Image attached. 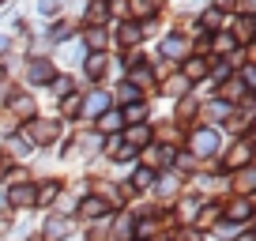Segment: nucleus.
Returning a JSON list of instances; mask_svg holds the SVG:
<instances>
[{
  "label": "nucleus",
  "mask_w": 256,
  "mask_h": 241,
  "mask_svg": "<svg viewBox=\"0 0 256 241\" xmlns=\"http://www.w3.org/2000/svg\"><path fill=\"white\" fill-rule=\"evenodd\" d=\"M184 151L196 162L218 158V151H222V132L211 128V124H196V128H188V147H184Z\"/></svg>",
  "instance_id": "nucleus-1"
},
{
  "label": "nucleus",
  "mask_w": 256,
  "mask_h": 241,
  "mask_svg": "<svg viewBox=\"0 0 256 241\" xmlns=\"http://www.w3.org/2000/svg\"><path fill=\"white\" fill-rule=\"evenodd\" d=\"M19 128H23V136L30 140L34 151H38V147H53L56 140H60V120H56V117H49V120L34 117L30 124H19Z\"/></svg>",
  "instance_id": "nucleus-2"
},
{
  "label": "nucleus",
  "mask_w": 256,
  "mask_h": 241,
  "mask_svg": "<svg viewBox=\"0 0 256 241\" xmlns=\"http://www.w3.org/2000/svg\"><path fill=\"white\" fill-rule=\"evenodd\" d=\"M158 56L162 60H174V64H184L192 56V42L181 30H166V38L158 42Z\"/></svg>",
  "instance_id": "nucleus-3"
},
{
  "label": "nucleus",
  "mask_w": 256,
  "mask_h": 241,
  "mask_svg": "<svg viewBox=\"0 0 256 241\" xmlns=\"http://www.w3.org/2000/svg\"><path fill=\"white\" fill-rule=\"evenodd\" d=\"M252 166V144L248 140H238V144L230 147V151L222 154V162H218V174H241V170Z\"/></svg>",
  "instance_id": "nucleus-4"
},
{
  "label": "nucleus",
  "mask_w": 256,
  "mask_h": 241,
  "mask_svg": "<svg viewBox=\"0 0 256 241\" xmlns=\"http://www.w3.org/2000/svg\"><path fill=\"white\" fill-rule=\"evenodd\" d=\"M8 113L19 124H30V120L38 117V98H34L30 90H12L8 94Z\"/></svg>",
  "instance_id": "nucleus-5"
},
{
  "label": "nucleus",
  "mask_w": 256,
  "mask_h": 241,
  "mask_svg": "<svg viewBox=\"0 0 256 241\" xmlns=\"http://www.w3.org/2000/svg\"><path fill=\"white\" fill-rule=\"evenodd\" d=\"M72 230H76L72 215H56V211H53V215H46V222H42L38 241H68Z\"/></svg>",
  "instance_id": "nucleus-6"
},
{
  "label": "nucleus",
  "mask_w": 256,
  "mask_h": 241,
  "mask_svg": "<svg viewBox=\"0 0 256 241\" xmlns=\"http://www.w3.org/2000/svg\"><path fill=\"white\" fill-rule=\"evenodd\" d=\"M56 76L53 56H26V83L30 87H49Z\"/></svg>",
  "instance_id": "nucleus-7"
},
{
  "label": "nucleus",
  "mask_w": 256,
  "mask_h": 241,
  "mask_svg": "<svg viewBox=\"0 0 256 241\" xmlns=\"http://www.w3.org/2000/svg\"><path fill=\"white\" fill-rule=\"evenodd\" d=\"M106 110H113V98L106 87H94V90H87V98H80V117H87V120H98Z\"/></svg>",
  "instance_id": "nucleus-8"
},
{
  "label": "nucleus",
  "mask_w": 256,
  "mask_h": 241,
  "mask_svg": "<svg viewBox=\"0 0 256 241\" xmlns=\"http://www.w3.org/2000/svg\"><path fill=\"white\" fill-rule=\"evenodd\" d=\"M80 68H83V76H87V83L106 87V76H110V53H87Z\"/></svg>",
  "instance_id": "nucleus-9"
},
{
  "label": "nucleus",
  "mask_w": 256,
  "mask_h": 241,
  "mask_svg": "<svg viewBox=\"0 0 256 241\" xmlns=\"http://www.w3.org/2000/svg\"><path fill=\"white\" fill-rule=\"evenodd\" d=\"M60 196H64V181H60V177L34 181V208H53Z\"/></svg>",
  "instance_id": "nucleus-10"
},
{
  "label": "nucleus",
  "mask_w": 256,
  "mask_h": 241,
  "mask_svg": "<svg viewBox=\"0 0 256 241\" xmlns=\"http://www.w3.org/2000/svg\"><path fill=\"white\" fill-rule=\"evenodd\" d=\"M4 204L16 211H34V181H19V185L4 188Z\"/></svg>",
  "instance_id": "nucleus-11"
},
{
  "label": "nucleus",
  "mask_w": 256,
  "mask_h": 241,
  "mask_svg": "<svg viewBox=\"0 0 256 241\" xmlns=\"http://www.w3.org/2000/svg\"><path fill=\"white\" fill-rule=\"evenodd\" d=\"M110 215H113V208L98 192H87L80 200V218H83V222H102V218H110Z\"/></svg>",
  "instance_id": "nucleus-12"
},
{
  "label": "nucleus",
  "mask_w": 256,
  "mask_h": 241,
  "mask_svg": "<svg viewBox=\"0 0 256 241\" xmlns=\"http://www.w3.org/2000/svg\"><path fill=\"white\" fill-rule=\"evenodd\" d=\"M110 42H113L110 26H83V38H80L83 53H110Z\"/></svg>",
  "instance_id": "nucleus-13"
},
{
  "label": "nucleus",
  "mask_w": 256,
  "mask_h": 241,
  "mask_svg": "<svg viewBox=\"0 0 256 241\" xmlns=\"http://www.w3.org/2000/svg\"><path fill=\"white\" fill-rule=\"evenodd\" d=\"M248 218H252V200H248V196H234V200L222 208V222L226 226H245Z\"/></svg>",
  "instance_id": "nucleus-14"
},
{
  "label": "nucleus",
  "mask_w": 256,
  "mask_h": 241,
  "mask_svg": "<svg viewBox=\"0 0 256 241\" xmlns=\"http://www.w3.org/2000/svg\"><path fill=\"white\" fill-rule=\"evenodd\" d=\"M120 140H124L128 147H136V151L151 147V144H154V120H144V124H128V128L120 132Z\"/></svg>",
  "instance_id": "nucleus-15"
},
{
  "label": "nucleus",
  "mask_w": 256,
  "mask_h": 241,
  "mask_svg": "<svg viewBox=\"0 0 256 241\" xmlns=\"http://www.w3.org/2000/svg\"><path fill=\"white\" fill-rule=\"evenodd\" d=\"M200 110H204V117L211 120V128H215V124H226V120L234 117V110H238V106H230L226 98H218V94H215V98H208Z\"/></svg>",
  "instance_id": "nucleus-16"
},
{
  "label": "nucleus",
  "mask_w": 256,
  "mask_h": 241,
  "mask_svg": "<svg viewBox=\"0 0 256 241\" xmlns=\"http://www.w3.org/2000/svg\"><path fill=\"white\" fill-rule=\"evenodd\" d=\"M154 196H158V200L162 204H177V196H181V177H177V174H158V181H154Z\"/></svg>",
  "instance_id": "nucleus-17"
},
{
  "label": "nucleus",
  "mask_w": 256,
  "mask_h": 241,
  "mask_svg": "<svg viewBox=\"0 0 256 241\" xmlns=\"http://www.w3.org/2000/svg\"><path fill=\"white\" fill-rule=\"evenodd\" d=\"M106 23H110V0H87L83 26H106Z\"/></svg>",
  "instance_id": "nucleus-18"
},
{
  "label": "nucleus",
  "mask_w": 256,
  "mask_h": 241,
  "mask_svg": "<svg viewBox=\"0 0 256 241\" xmlns=\"http://www.w3.org/2000/svg\"><path fill=\"white\" fill-rule=\"evenodd\" d=\"M192 90V83L184 80L181 72H166V80H162V87H158V94L162 98H184Z\"/></svg>",
  "instance_id": "nucleus-19"
},
{
  "label": "nucleus",
  "mask_w": 256,
  "mask_h": 241,
  "mask_svg": "<svg viewBox=\"0 0 256 241\" xmlns=\"http://www.w3.org/2000/svg\"><path fill=\"white\" fill-rule=\"evenodd\" d=\"M94 132H98V136H120V132H124V117H120V110H106L102 117L94 120Z\"/></svg>",
  "instance_id": "nucleus-20"
},
{
  "label": "nucleus",
  "mask_w": 256,
  "mask_h": 241,
  "mask_svg": "<svg viewBox=\"0 0 256 241\" xmlns=\"http://www.w3.org/2000/svg\"><path fill=\"white\" fill-rule=\"evenodd\" d=\"M218 222H222V204H215V200H211V204H200V211H196V230H211V226H218Z\"/></svg>",
  "instance_id": "nucleus-21"
},
{
  "label": "nucleus",
  "mask_w": 256,
  "mask_h": 241,
  "mask_svg": "<svg viewBox=\"0 0 256 241\" xmlns=\"http://www.w3.org/2000/svg\"><path fill=\"white\" fill-rule=\"evenodd\" d=\"M0 151L12 154V158H26L34 147H30V140L23 136V128H19V132H8V140H4V147H0Z\"/></svg>",
  "instance_id": "nucleus-22"
},
{
  "label": "nucleus",
  "mask_w": 256,
  "mask_h": 241,
  "mask_svg": "<svg viewBox=\"0 0 256 241\" xmlns=\"http://www.w3.org/2000/svg\"><path fill=\"white\" fill-rule=\"evenodd\" d=\"M140 42H144V34H140V23H136V19H124V23L117 26V46L128 53V49L140 46Z\"/></svg>",
  "instance_id": "nucleus-23"
},
{
  "label": "nucleus",
  "mask_w": 256,
  "mask_h": 241,
  "mask_svg": "<svg viewBox=\"0 0 256 241\" xmlns=\"http://www.w3.org/2000/svg\"><path fill=\"white\" fill-rule=\"evenodd\" d=\"M208 68H211V56H188V60L181 64V76L188 83H200L204 76H208Z\"/></svg>",
  "instance_id": "nucleus-24"
},
{
  "label": "nucleus",
  "mask_w": 256,
  "mask_h": 241,
  "mask_svg": "<svg viewBox=\"0 0 256 241\" xmlns=\"http://www.w3.org/2000/svg\"><path fill=\"white\" fill-rule=\"evenodd\" d=\"M132 238H136V215L120 208L117 222H113V241H132Z\"/></svg>",
  "instance_id": "nucleus-25"
},
{
  "label": "nucleus",
  "mask_w": 256,
  "mask_h": 241,
  "mask_svg": "<svg viewBox=\"0 0 256 241\" xmlns=\"http://www.w3.org/2000/svg\"><path fill=\"white\" fill-rule=\"evenodd\" d=\"M113 102H120V110H128V106H140V102H147V94H144V90H136V87H132V83H120V87L117 90H113Z\"/></svg>",
  "instance_id": "nucleus-26"
},
{
  "label": "nucleus",
  "mask_w": 256,
  "mask_h": 241,
  "mask_svg": "<svg viewBox=\"0 0 256 241\" xmlns=\"http://www.w3.org/2000/svg\"><path fill=\"white\" fill-rule=\"evenodd\" d=\"M154 181H158V174H154V170H147V166H132V174H128L124 185L132 188V192H140V188H151Z\"/></svg>",
  "instance_id": "nucleus-27"
},
{
  "label": "nucleus",
  "mask_w": 256,
  "mask_h": 241,
  "mask_svg": "<svg viewBox=\"0 0 256 241\" xmlns=\"http://www.w3.org/2000/svg\"><path fill=\"white\" fill-rule=\"evenodd\" d=\"M68 38H72V23L68 19H56V23L46 26V46H64Z\"/></svg>",
  "instance_id": "nucleus-28"
},
{
  "label": "nucleus",
  "mask_w": 256,
  "mask_h": 241,
  "mask_svg": "<svg viewBox=\"0 0 256 241\" xmlns=\"http://www.w3.org/2000/svg\"><path fill=\"white\" fill-rule=\"evenodd\" d=\"M230 38L238 42L241 49H248V42H252V19H248V16H238V19H234V30H230Z\"/></svg>",
  "instance_id": "nucleus-29"
},
{
  "label": "nucleus",
  "mask_w": 256,
  "mask_h": 241,
  "mask_svg": "<svg viewBox=\"0 0 256 241\" xmlns=\"http://www.w3.org/2000/svg\"><path fill=\"white\" fill-rule=\"evenodd\" d=\"M49 90H53V98L72 94V90H76V76H68V72H56V76H53V83H49Z\"/></svg>",
  "instance_id": "nucleus-30"
},
{
  "label": "nucleus",
  "mask_w": 256,
  "mask_h": 241,
  "mask_svg": "<svg viewBox=\"0 0 256 241\" xmlns=\"http://www.w3.org/2000/svg\"><path fill=\"white\" fill-rule=\"evenodd\" d=\"M80 90H72V94H64L60 98V117H56V120H72V117H80Z\"/></svg>",
  "instance_id": "nucleus-31"
},
{
  "label": "nucleus",
  "mask_w": 256,
  "mask_h": 241,
  "mask_svg": "<svg viewBox=\"0 0 256 241\" xmlns=\"http://www.w3.org/2000/svg\"><path fill=\"white\" fill-rule=\"evenodd\" d=\"M188 113H200V102H196V90H188L184 98H177V120H184Z\"/></svg>",
  "instance_id": "nucleus-32"
},
{
  "label": "nucleus",
  "mask_w": 256,
  "mask_h": 241,
  "mask_svg": "<svg viewBox=\"0 0 256 241\" xmlns=\"http://www.w3.org/2000/svg\"><path fill=\"white\" fill-rule=\"evenodd\" d=\"M196 166H200V162L192 158L188 151H177V154H174V166H170V170H177V174H196Z\"/></svg>",
  "instance_id": "nucleus-33"
},
{
  "label": "nucleus",
  "mask_w": 256,
  "mask_h": 241,
  "mask_svg": "<svg viewBox=\"0 0 256 241\" xmlns=\"http://www.w3.org/2000/svg\"><path fill=\"white\" fill-rule=\"evenodd\" d=\"M136 158H140V151H136V147H128V144H120L117 154H113V162H120V166H132Z\"/></svg>",
  "instance_id": "nucleus-34"
},
{
  "label": "nucleus",
  "mask_w": 256,
  "mask_h": 241,
  "mask_svg": "<svg viewBox=\"0 0 256 241\" xmlns=\"http://www.w3.org/2000/svg\"><path fill=\"white\" fill-rule=\"evenodd\" d=\"M38 16L42 19H56L60 16V0H38Z\"/></svg>",
  "instance_id": "nucleus-35"
},
{
  "label": "nucleus",
  "mask_w": 256,
  "mask_h": 241,
  "mask_svg": "<svg viewBox=\"0 0 256 241\" xmlns=\"http://www.w3.org/2000/svg\"><path fill=\"white\" fill-rule=\"evenodd\" d=\"M252 192V170H241L238 174V196H248Z\"/></svg>",
  "instance_id": "nucleus-36"
},
{
  "label": "nucleus",
  "mask_w": 256,
  "mask_h": 241,
  "mask_svg": "<svg viewBox=\"0 0 256 241\" xmlns=\"http://www.w3.org/2000/svg\"><path fill=\"white\" fill-rule=\"evenodd\" d=\"M252 8H256L252 0H238V16H248V19H252Z\"/></svg>",
  "instance_id": "nucleus-37"
},
{
  "label": "nucleus",
  "mask_w": 256,
  "mask_h": 241,
  "mask_svg": "<svg viewBox=\"0 0 256 241\" xmlns=\"http://www.w3.org/2000/svg\"><path fill=\"white\" fill-rule=\"evenodd\" d=\"M8 230H12V218H0V238H8Z\"/></svg>",
  "instance_id": "nucleus-38"
},
{
  "label": "nucleus",
  "mask_w": 256,
  "mask_h": 241,
  "mask_svg": "<svg viewBox=\"0 0 256 241\" xmlns=\"http://www.w3.org/2000/svg\"><path fill=\"white\" fill-rule=\"evenodd\" d=\"M8 46H12V34H4V30H0V53H4Z\"/></svg>",
  "instance_id": "nucleus-39"
},
{
  "label": "nucleus",
  "mask_w": 256,
  "mask_h": 241,
  "mask_svg": "<svg viewBox=\"0 0 256 241\" xmlns=\"http://www.w3.org/2000/svg\"><path fill=\"white\" fill-rule=\"evenodd\" d=\"M0 208H4V188H0Z\"/></svg>",
  "instance_id": "nucleus-40"
},
{
  "label": "nucleus",
  "mask_w": 256,
  "mask_h": 241,
  "mask_svg": "<svg viewBox=\"0 0 256 241\" xmlns=\"http://www.w3.org/2000/svg\"><path fill=\"white\" fill-rule=\"evenodd\" d=\"M0 166H4V151H0Z\"/></svg>",
  "instance_id": "nucleus-41"
},
{
  "label": "nucleus",
  "mask_w": 256,
  "mask_h": 241,
  "mask_svg": "<svg viewBox=\"0 0 256 241\" xmlns=\"http://www.w3.org/2000/svg\"><path fill=\"white\" fill-rule=\"evenodd\" d=\"M136 241H140V238H136Z\"/></svg>",
  "instance_id": "nucleus-42"
}]
</instances>
